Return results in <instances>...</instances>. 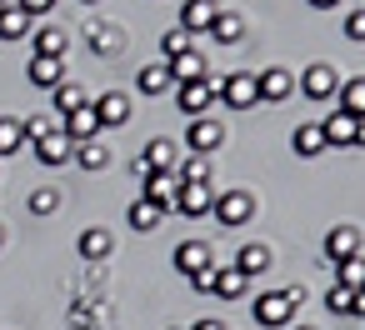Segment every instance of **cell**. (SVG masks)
Masks as SVG:
<instances>
[{
	"label": "cell",
	"mask_w": 365,
	"mask_h": 330,
	"mask_svg": "<svg viewBox=\"0 0 365 330\" xmlns=\"http://www.w3.org/2000/svg\"><path fill=\"white\" fill-rule=\"evenodd\" d=\"M215 100H220V105H230V110H250V105H260V96H255V76H250V71L220 76V91H215Z\"/></svg>",
	"instance_id": "cell-1"
},
{
	"label": "cell",
	"mask_w": 365,
	"mask_h": 330,
	"mask_svg": "<svg viewBox=\"0 0 365 330\" xmlns=\"http://www.w3.org/2000/svg\"><path fill=\"white\" fill-rule=\"evenodd\" d=\"M250 310H255V320H260V325L280 330V325H290V320H295V310H300V305H295L285 290H265V295H255V305H250Z\"/></svg>",
	"instance_id": "cell-2"
},
{
	"label": "cell",
	"mask_w": 365,
	"mask_h": 330,
	"mask_svg": "<svg viewBox=\"0 0 365 330\" xmlns=\"http://www.w3.org/2000/svg\"><path fill=\"white\" fill-rule=\"evenodd\" d=\"M300 91L310 96V100H335L340 96V71L335 66H305V76H300Z\"/></svg>",
	"instance_id": "cell-3"
},
{
	"label": "cell",
	"mask_w": 365,
	"mask_h": 330,
	"mask_svg": "<svg viewBox=\"0 0 365 330\" xmlns=\"http://www.w3.org/2000/svg\"><path fill=\"white\" fill-rule=\"evenodd\" d=\"M91 110H96L101 130H115V125L130 120V96H125V91H106L101 100H91Z\"/></svg>",
	"instance_id": "cell-4"
},
{
	"label": "cell",
	"mask_w": 365,
	"mask_h": 330,
	"mask_svg": "<svg viewBox=\"0 0 365 330\" xmlns=\"http://www.w3.org/2000/svg\"><path fill=\"white\" fill-rule=\"evenodd\" d=\"M185 145H190V155H215L220 145H225V130H220V120H190V130H185Z\"/></svg>",
	"instance_id": "cell-5"
},
{
	"label": "cell",
	"mask_w": 365,
	"mask_h": 330,
	"mask_svg": "<svg viewBox=\"0 0 365 330\" xmlns=\"http://www.w3.org/2000/svg\"><path fill=\"white\" fill-rule=\"evenodd\" d=\"M210 210H215V220H220V225H245V220L255 215V200H250L245 190H225V195H215V205H210Z\"/></svg>",
	"instance_id": "cell-6"
},
{
	"label": "cell",
	"mask_w": 365,
	"mask_h": 330,
	"mask_svg": "<svg viewBox=\"0 0 365 330\" xmlns=\"http://www.w3.org/2000/svg\"><path fill=\"white\" fill-rule=\"evenodd\" d=\"M175 190H180V175H175V170H150V175H145V185H140V195H145V200H155L160 210H170V205H175Z\"/></svg>",
	"instance_id": "cell-7"
},
{
	"label": "cell",
	"mask_w": 365,
	"mask_h": 330,
	"mask_svg": "<svg viewBox=\"0 0 365 330\" xmlns=\"http://www.w3.org/2000/svg\"><path fill=\"white\" fill-rule=\"evenodd\" d=\"M290 71H280V66H270V71H260L255 76V96H260V105H275V100H285L290 96Z\"/></svg>",
	"instance_id": "cell-8"
},
{
	"label": "cell",
	"mask_w": 365,
	"mask_h": 330,
	"mask_svg": "<svg viewBox=\"0 0 365 330\" xmlns=\"http://www.w3.org/2000/svg\"><path fill=\"white\" fill-rule=\"evenodd\" d=\"M175 100L190 120H200L205 105H215V91H210V81H190V86H175Z\"/></svg>",
	"instance_id": "cell-9"
},
{
	"label": "cell",
	"mask_w": 365,
	"mask_h": 330,
	"mask_svg": "<svg viewBox=\"0 0 365 330\" xmlns=\"http://www.w3.org/2000/svg\"><path fill=\"white\" fill-rule=\"evenodd\" d=\"M355 130H360V120L355 115H345L340 105L320 120V135H325V145H355Z\"/></svg>",
	"instance_id": "cell-10"
},
{
	"label": "cell",
	"mask_w": 365,
	"mask_h": 330,
	"mask_svg": "<svg viewBox=\"0 0 365 330\" xmlns=\"http://www.w3.org/2000/svg\"><path fill=\"white\" fill-rule=\"evenodd\" d=\"M71 155H76V145H71L61 130H51L46 140H36V160H41L46 170H61V165H71Z\"/></svg>",
	"instance_id": "cell-11"
},
{
	"label": "cell",
	"mask_w": 365,
	"mask_h": 330,
	"mask_svg": "<svg viewBox=\"0 0 365 330\" xmlns=\"http://www.w3.org/2000/svg\"><path fill=\"white\" fill-rule=\"evenodd\" d=\"M210 205H215V185H180L175 190V210L180 215H210Z\"/></svg>",
	"instance_id": "cell-12"
},
{
	"label": "cell",
	"mask_w": 365,
	"mask_h": 330,
	"mask_svg": "<svg viewBox=\"0 0 365 330\" xmlns=\"http://www.w3.org/2000/svg\"><path fill=\"white\" fill-rule=\"evenodd\" d=\"M325 255L340 265V260H350V255H360V230L355 225H330L325 230Z\"/></svg>",
	"instance_id": "cell-13"
},
{
	"label": "cell",
	"mask_w": 365,
	"mask_h": 330,
	"mask_svg": "<svg viewBox=\"0 0 365 330\" xmlns=\"http://www.w3.org/2000/svg\"><path fill=\"white\" fill-rule=\"evenodd\" d=\"M215 260H210V245L205 240H185V245H175V270L190 280V275H200V270H210Z\"/></svg>",
	"instance_id": "cell-14"
},
{
	"label": "cell",
	"mask_w": 365,
	"mask_h": 330,
	"mask_svg": "<svg viewBox=\"0 0 365 330\" xmlns=\"http://www.w3.org/2000/svg\"><path fill=\"white\" fill-rule=\"evenodd\" d=\"M61 135H66L71 145H81V140H96V135H101V120H96V110H91V105L71 110V115H66V130H61Z\"/></svg>",
	"instance_id": "cell-15"
},
{
	"label": "cell",
	"mask_w": 365,
	"mask_h": 330,
	"mask_svg": "<svg viewBox=\"0 0 365 330\" xmlns=\"http://www.w3.org/2000/svg\"><path fill=\"white\" fill-rule=\"evenodd\" d=\"M66 51H71V36H66L61 26H36V56H46V61H66Z\"/></svg>",
	"instance_id": "cell-16"
},
{
	"label": "cell",
	"mask_w": 365,
	"mask_h": 330,
	"mask_svg": "<svg viewBox=\"0 0 365 330\" xmlns=\"http://www.w3.org/2000/svg\"><path fill=\"white\" fill-rule=\"evenodd\" d=\"M135 86H140V96H165V91H175V76L165 61H155V66H140Z\"/></svg>",
	"instance_id": "cell-17"
},
{
	"label": "cell",
	"mask_w": 365,
	"mask_h": 330,
	"mask_svg": "<svg viewBox=\"0 0 365 330\" xmlns=\"http://www.w3.org/2000/svg\"><path fill=\"white\" fill-rule=\"evenodd\" d=\"M210 21H215V6H210V0H185V6H180V31H185V36L210 31Z\"/></svg>",
	"instance_id": "cell-18"
},
{
	"label": "cell",
	"mask_w": 365,
	"mask_h": 330,
	"mask_svg": "<svg viewBox=\"0 0 365 330\" xmlns=\"http://www.w3.org/2000/svg\"><path fill=\"white\" fill-rule=\"evenodd\" d=\"M335 105H340L345 115L365 120V76H355V81H340V96H335Z\"/></svg>",
	"instance_id": "cell-19"
},
{
	"label": "cell",
	"mask_w": 365,
	"mask_h": 330,
	"mask_svg": "<svg viewBox=\"0 0 365 330\" xmlns=\"http://www.w3.org/2000/svg\"><path fill=\"white\" fill-rule=\"evenodd\" d=\"M170 66V76H175V86H190V81H205L210 71H205V61L195 56V51H185V56H175V61H165Z\"/></svg>",
	"instance_id": "cell-20"
},
{
	"label": "cell",
	"mask_w": 365,
	"mask_h": 330,
	"mask_svg": "<svg viewBox=\"0 0 365 330\" xmlns=\"http://www.w3.org/2000/svg\"><path fill=\"white\" fill-rule=\"evenodd\" d=\"M26 76H31V86H41V91H56V86L66 81V66H61V61H46V56H36Z\"/></svg>",
	"instance_id": "cell-21"
},
{
	"label": "cell",
	"mask_w": 365,
	"mask_h": 330,
	"mask_svg": "<svg viewBox=\"0 0 365 330\" xmlns=\"http://www.w3.org/2000/svg\"><path fill=\"white\" fill-rule=\"evenodd\" d=\"M150 170H175L180 165V155H175V140H165V135H155L150 145H145V155H140Z\"/></svg>",
	"instance_id": "cell-22"
},
{
	"label": "cell",
	"mask_w": 365,
	"mask_h": 330,
	"mask_svg": "<svg viewBox=\"0 0 365 330\" xmlns=\"http://www.w3.org/2000/svg\"><path fill=\"white\" fill-rule=\"evenodd\" d=\"M76 250H81V260H106L110 255V235L101 230V225H91V230H81V240H76Z\"/></svg>",
	"instance_id": "cell-23"
},
{
	"label": "cell",
	"mask_w": 365,
	"mask_h": 330,
	"mask_svg": "<svg viewBox=\"0 0 365 330\" xmlns=\"http://www.w3.org/2000/svg\"><path fill=\"white\" fill-rule=\"evenodd\" d=\"M71 160H76V165H81V170H91V175H96V170H106V165H110V150H106V145H101V140H81V145H76V155H71Z\"/></svg>",
	"instance_id": "cell-24"
},
{
	"label": "cell",
	"mask_w": 365,
	"mask_h": 330,
	"mask_svg": "<svg viewBox=\"0 0 365 330\" xmlns=\"http://www.w3.org/2000/svg\"><path fill=\"white\" fill-rule=\"evenodd\" d=\"M235 270L250 280V275H260V270H270V250L255 240V245H240V255H235Z\"/></svg>",
	"instance_id": "cell-25"
},
{
	"label": "cell",
	"mask_w": 365,
	"mask_h": 330,
	"mask_svg": "<svg viewBox=\"0 0 365 330\" xmlns=\"http://www.w3.org/2000/svg\"><path fill=\"white\" fill-rule=\"evenodd\" d=\"M220 300H240L245 295V275L235 270V265H215V285H210Z\"/></svg>",
	"instance_id": "cell-26"
},
{
	"label": "cell",
	"mask_w": 365,
	"mask_h": 330,
	"mask_svg": "<svg viewBox=\"0 0 365 330\" xmlns=\"http://www.w3.org/2000/svg\"><path fill=\"white\" fill-rule=\"evenodd\" d=\"M210 36H215V41H225V46H235V41L245 36V21H240L235 11H215V21H210Z\"/></svg>",
	"instance_id": "cell-27"
},
{
	"label": "cell",
	"mask_w": 365,
	"mask_h": 330,
	"mask_svg": "<svg viewBox=\"0 0 365 330\" xmlns=\"http://www.w3.org/2000/svg\"><path fill=\"white\" fill-rule=\"evenodd\" d=\"M290 145H295V155H305V160H315V155L325 150V135H320V125H295V135H290Z\"/></svg>",
	"instance_id": "cell-28"
},
{
	"label": "cell",
	"mask_w": 365,
	"mask_h": 330,
	"mask_svg": "<svg viewBox=\"0 0 365 330\" xmlns=\"http://www.w3.org/2000/svg\"><path fill=\"white\" fill-rule=\"evenodd\" d=\"M26 36H31V16L6 6V11H0V41H26Z\"/></svg>",
	"instance_id": "cell-29"
},
{
	"label": "cell",
	"mask_w": 365,
	"mask_h": 330,
	"mask_svg": "<svg viewBox=\"0 0 365 330\" xmlns=\"http://www.w3.org/2000/svg\"><path fill=\"white\" fill-rule=\"evenodd\" d=\"M160 215H165V210H160L155 200H145V195H135V200H130V225H135V230H155V225H160Z\"/></svg>",
	"instance_id": "cell-30"
},
{
	"label": "cell",
	"mask_w": 365,
	"mask_h": 330,
	"mask_svg": "<svg viewBox=\"0 0 365 330\" xmlns=\"http://www.w3.org/2000/svg\"><path fill=\"white\" fill-rule=\"evenodd\" d=\"M180 185H210V155H190L185 165H175Z\"/></svg>",
	"instance_id": "cell-31"
},
{
	"label": "cell",
	"mask_w": 365,
	"mask_h": 330,
	"mask_svg": "<svg viewBox=\"0 0 365 330\" xmlns=\"http://www.w3.org/2000/svg\"><path fill=\"white\" fill-rule=\"evenodd\" d=\"M51 96H56V110H61V115H71V110L91 105V100H86V91H81V86H71V81H61V86H56Z\"/></svg>",
	"instance_id": "cell-32"
},
{
	"label": "cell",
	"mask_w": 365,
	"mask_h": 330,
	"mask_svg": "<svg viewBox=\"0 0 365 330\" xmlns=\"http://www.w3.org/2000/svg\"><path fill=\"white\" fill-rule=\"evenodd\" d=\"M21 145H26V135H21V120L0 115V155H16Z\"/></svg>",
	"instance_id": "cell-33"
},
{
	"label": "cell",
	"mask_w": 365,
	"mask_h": 330,
	"mask_svg": "<svg viewBox=\"0 0 365 330\" xmlns=\"http://www.w3.org/2000/svg\"><path fill=\"white\" fill-rule=\"evenodd\" d=\"M86 41H91V51H101V56L120 51V31H110V26H91V31H86Z\"/></svg>",
	"instance_id": "cell-34"
},
{
	"label": "cell",
	"mask_w": 365,
	"mask_h": 330,
	"mask_svg": "<svg viewBox=\"0 0 365 330\" xmlns=\"http://www.w3.org/2000/svg\"><path fill=\"white\" fill-rule=\"evenodd\" d=\"M325 310H330V315H355V290L330 285V290H325Z\"/></svg>",
	"instance_id": "cell-35"
},
{
	"label": "cell",
	"mask_w": 365,
	"mask_h": 330,
	"mask_svg": "<svg viewBox=\"0 0 365 330\" xmlns=\"http://www.w3.org/2000/svg\"><path fill=\"white\" fill-rule=\"evenodd\" d=\"M335 285H345V290H365V260H360V255L340 260V280H335Z\"/></svg>",
	"instance_id": "cell-36"
},
{
	"label": "cell",
	"mask_w": 365,
	"mask_h": 330,
	"mask_svg": "<svg viewBox=\"0 0 365 330\" xmlns=\"http://www.w3.org/2000/svg\"><path fill=\"white\" fill-rule=\"evenodd\" d=\"M160 51H165V61H175V56H185V51H195V46H190V36L175 26V31H165V36H160Z\"/></svg>",
	"instance_id": "cell-37"
},
{
	"label": "cell",
	"mask_w": 365,
	"mask_h": 330,
	"mask_svg": "<svg viewBox=\"0 0 365 330\" xmlns=\"http://www.w3.org/2000/svg\"><path fill=\"white\" fill-rule=\"evenodd\" d=\"M51 210H61V195H56L51 185H41V190L31 195V215H51Z\"/></svg>",
	"instance_id": "cell-38"
},
{
	"label": "cell",
	"mask_w": 365,
	"mask_h": 330,
	"mask_svg": "<svg viewBox=\"0 0 365 330\" xmlns=\"http://www.w3.org/2000/svg\"><path fill=\"white\" fill-rule=\"evenodd\" d=\"M345 36H350L355 46L365 41V11H350V16H345Z\"/></svg>",
	"instance_id": "cell-39"
},
{
	"label": "cell",
	"mask_w": 365,
	"mask_h": 330,
	"mask_svg": "<svg viewBox=\"0 0 365 330\" xmlns=\"http://www.w3.org/2000/svg\"><path fill=\"white\" fill-rule=\"evenodd\" d=\"M16 11H26V16L36 21V16H46V11H56V0H16Z\"/></svg>",
	"instance_id": "cell-40"
},
{
	"label": "cell",
	"mask_w": 365,
	"mask_h": 330,
	"mask_svg": "<svg viewBox=\"0 0 365 330\" xmlns=\"http://www.w3.org/2000/svg\"><path fill=\"white\" fill-rule=\"evenodd\" d=\"M190 285H195L200 295H210V285H215V265H210V270H200V275H190Z\"/></svg>",
	"instance_id": "cell-41"
},
{
	"label": "cell",
	"mask_w": 365,
	"mask_h": 330,
	"mask_svg": "<svg viewBox=\"0 0 365 330\" xmlns=\"http://www.w3.org/2000/svg\"><path fill=\"white\" fill-rule=\"evenodd\" d=\"M190 330H225V325H220V320H195Z\"/></svg>",
	"instance_id": "cell-42"
},
{
	"label": "cell",
	"mask_w": 365,
	"mask_h": 330,
	"mask_svg": "<svg viewBox=\"0 0 365 330\" xmlns=\"http://www.w3.org/2000/svg\"><path fill=\"white\" fill-rule=\"evenodd\" d=\"M310 6H315V11H335V6H340V0H310Z\"/></svg>",
	"instance_id": "cell-43"
},
{
	"label": "cell",
	"mask_w": 365,
	"mask_h": 330,
	"mask_svg": "<svg viewBox=\"0 0 365 330\" xmlns=\"http://www.w3.org/2000/svg\"><path fill=\"white\" fill-rule=\"evenodd\" d=\"M6 6H16V0H0V11H6Z\"/></svg>",
	"instance_id": "cell-44"
},
{
	"label": "cell",
	"mask_w": 365,
	"mask_h": 330,
	"mask_svg": "<svg viewBox=\"0 0 365 330\" xmlns=\"http://www.w3.org/2000/svg\"><path fill=\"white\" fill-rule=\"evenodd\" d=\"M210 6H225V0H210Z\"/></svg>",
	"instance_id": "cell-45"
},
{
	"label": "cell",
	"mask_w": 365,
	"mask_h": 330,
	"mask_svg": "<svg viewBox=\"0 0 365 330\" xmlns=\"http://www.w3.org/2000/svg\"><path fill=\"white\" fill-rule=\"evenodd\" d=\"M0 245H6V230H0Z\"/></svg>",
	"instance_id": "cell-46"
},
{
	"label": "cell",
	"mask_w": 365,
	"mask_h": 330,
	"mask_svg": "<svg viewBox=\"0 0 365 330\" xmlns=\"http://www.w3.org/2000/svg\"><path fill=\"white\" fill-rule=\"evenodd\" d=\"M86 6H96V0H86Z\"/></svg>",
	"instance_id": "cell-47"
},
{
	"label": "cell",
	"mask_w": 365,
	"mask_h": 330,
	"mask_svg": "<svg viewBox=\"0 0 365 330\" xmlns=\"http://www.w3.org/2000/svg\"><path fill=\"white\" fill-rule=\"evenodd\" d=\"M300 330H310V325H300Z\"/></svg>",
	"instance_id": "cell-48"
}]
</instances>
